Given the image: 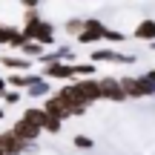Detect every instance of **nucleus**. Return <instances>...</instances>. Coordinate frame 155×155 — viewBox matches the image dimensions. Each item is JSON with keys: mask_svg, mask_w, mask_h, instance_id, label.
Listing matches in <instances>:
<instances>
[{"mask_svg": "<svg viewBox=\"0 0 155 155\" xmlns=\"http://www.w3.org/2000/svg\"><path fill=\"white\" fill-rule=\"evenodd\" d=\"M43 112H46L49 118H58V121L63 124V118H75V115H83V112H86V106L81 104V98H78L75 86L69 83V86H63L61 92L49 95V101H46Z\"/></svg>", "mask_w": 155, "mask_h": 155, "instance_id": "obj_1", "label": "nucleus"}, {"mask_svg": "<svg viewBox=\"0 0 155 155\" xmlns=\"http://www.w3.org/2000/svg\"><path fill=\"white\" fill-rule=\"evenodd\" d=\"M20 35H23V40H35V43H40V46L55 43V29L46 20H40L38 12H26V23H23Z\"/></svg>", "mask_w": 155, "mask_h": 155, "instance_id": "obj_2", "label": "nucleus"}, {"mask_svg": "<svg viewBox=\"0 0 155 155\" xmlns=\"http://www.w3.org/2000/svg\"><path fill=\"white\" fill-rule=\"evenodd\" d=\"M121 89H124L127 98H150V95H155V83L147 81V75L121 78Z\"/></svg>", "mask_w": 155, "mask_h": 155, "instance_id": "obj_3", "label": "nucleus"}, {"mask_svg": "<svg viewBox=\"0 0 155 155\" xmlns=\"http://www.w3.org/2000/svg\"><path fill=\"white\" fill-rule=\"evenodd\" d=\"M89 63H135V55H127V52H118V49H92L89 55Z\"/></svg>", "mask_w": 155, "mask_h": 155, "instance_id": "obj_4", "label": "nucleus"}, {"mask_svg": "<svg viewBox=\"0 0 155 155\" xmlns=\"http://www.w3.org/2000/svg\"><path fill=\"white\" fill-rule=\"evenodd\" d=\"M104 35L106 26L98 17H89V20H83V29L78 32V43H98V40H104Z\"/></svg>", "mask_w": 155, "mask_h": 155, "instance_id": "obj_5", "label": "nucleus"}, {"mask_svg": "<svg viewBox=\"0 0 155 155\" xmlns=\"http://www.w3.org/2000/svg\"><path fill=\"white\" fill-rule=\"evenodd\" d=\"M72 86H75V92H78V98H81V104H83V106H89V104H98V101H101V92H98V81H92V78L75 81Z\"/></svg>", "mask_w": 155, "mask_h": 155, "instance_id": "obj_6", "label": "nucleus"}, {"mask_svg": "<svg viewBox=\"0 0 155 155\" xmlns=\"http://www.w3.org/2000/svg\"><path fill=\"white\" fill-rule=\"evenodd\" d=\"M9 132L15 135L20 144H29V141H38L40 127H38V124H32V121H26V118H17V121H15V127H12Z\"/></svg>", "mask_w": 155, "mask_h": 155, "instance_id": "obj_7", "label": "nucleus"}, {"mask_svg": "<svg viewBox=\"0 0 155 155\" xmlns=\"http://www.w3.org/2000/svg\"><path fill=\"white\" fill-rule=\"evenodd\" d=\"M98 92H101V98H106V101H115V104L127 101V95H124V89H121V81H118V78H101V81H98Z\"/></svg>", "mask_w": 155, "mask_h": 155, "instance_id": "obj_8", "label": "nucleus"}, {"mask_svg": "<svg viewBox=\"0 0 155 155\" xmlns=\"http://www.w3.org/2000/svg\"><path fill=\"white\" fill-rule=\"evenodd\" d=\"M26 95L29 98H46V95H52V86H49V81L46 78H40V75H26Z\"/></svg>", "mask_w": 155, "mask_h": 155, "instance_id": "obj_9", "label": "nucleus"}, {"mask_svg": "<svg viewBox=\"0 0 155 155\" xmlns=\"http://www.w3.org/2000/svg\"><path fill=\"white\" fill-rule=\"evenodd\" d=\"M40 78H46V81H69V78H75L72 63H49V66H43Z\"/></svg>", "mask_w": 155, "mask_h": 155, "instance_id": "obj_10", "label": "nucleus"}, {"mask_svg": "<svg viewBox=\"0 0 155 155\" xmlns=\"http://www.w3.org/2000/svg\"><path fill=\"white\" fill-rule=\"evenodd\" d=\"M23 147L26 144H20L12 132H0V155H17L23 152Z\"/></svg>", "mask_w": 155, "mask_h": 155, "instance_id": "obj_11", "label": "nucleus"}, {"mask_svg": "<svg viewBox=\"0 0 155 155\" xmlns=\"http://www.w3.org/2000/svg\"><path fill=\"white\" fill-rule=\"evenodd\" d=\"M17 46L20 49L23 46V35H20V29H15V26H3L0 23V46Z\"/></svg>", "mask_w": 155, "mask_h": 155, "instance_id": "obj_12", "label": "nucleus"}, {"mask_svg": "<svg viewBox=\"0 0 155 155\" xmlns=\"http://www.w3.org/2000/svg\"><path fill=\"white\" fill-rule=\"evenodd\" d=\"M132 35H135L138 40H150V43H152V40H155V20H144V23H138Z\"/></svg>", "mask_w": 155, "mask_h": 155, "instance_id": "obj_13", "label": "nucleus"}, {"mask_svg": "<svg viewBox=\"0 0 155 155\" xmlns=\"http://www.w3.org/2000/svg\"><path fill=\"white\" fill-rule=\"evenodd\" d=\"M0 66L15 69V72H23V69H29V66H32V61H26V58H12V55H3V58H0Z\"/></svg>", "mask_w": 155, "mask_h": 155, "instance_id": "obj_14", "label": "nucleus"}, {"mask_svg": "<svg viewBox=\"0 0 155 155\" xmlns=\"http://www.w3.org/2000/svg\"><path fill=\"white\" fill-rule=\"evenodd\" d=\"M20 52H23V58H26V61H38L40 55H43V46L40 43H35V40H23V46H20Z\"/></svg>", "mask_w": 155, "mask_h": 155, "instance_id": "obj_15", "label": "nucleus"}, {"mask_svg": "<svg viewBox=\"0 0 155 155\" xmlns=\"http://www.w3.org/2000/svg\"><path fill=\"white\" fill-rule=\"evenodd\" d=\"M95 72H98V66H95V63H78V61H72V75L75 78H92Z\"/></svg>", "mask_w": 155, "mask_h": 155, "instance_id": "obj_16", "label": "nucleus"}, {"mask_svg": "<svg viewBox=\"0 0 155 155\" xmlns=\"http://www.w3.org/2000/svg\"><path fill=\"white\" fill-rule=\"evenodd\" d=\"M20 118H26V121H32V124H38V127H43V121H46V112L43 109H26ZM43 132V129H40Z\"/></svg>", "mask_w": 155, "mask_h": 155, "instance_id": "obj_17", "label": "nucleus"}, {"mask_svg": "<svg viewBox=\"0 0 155 155\" xmlns=\"http://www.w3.org/2000/svg\"><path fill=\"white\" fill-rule=\"evenodd\" d=\"M6 86L15 89V92H20V89L26 86V75H9V78H6Z\"/></svg>", "mask_w": 155, "mask_h": 155, "instance_id": "obj_18", "label": "nucleus"}, {"mask_svg": "<svg viewBox=\"0 0 155 155\" xmlns=\"http://www.w3.org/2000/svg\"><path fill=\"white\" fill-rule=\"evenodd\" d=\"M20 95H23V92H15V89H6V92L0 95V98H3V104H6V106H15V104H20Z\"/></svg>", "mask_w": 155, "mask_h": 155, "instance_id": "obj_19", "label": "nucleus"}, {"mask_svg": "<svg viewBox=\"0 0 155 155\" xmlns=\"http://www.w3.org/2000/svg\"><path fill=\"white\" fill-rule=\"evenodd\" d=\"M104 40H109V43H124V40H127V35H124V32H118V29H109V26H106Z\"/></svg>", "mask_w": 155, "mask_h": 155, "instance_id": "obj_20", "label": "nucleus"}, {"mask_svg": "<svg viewBox=\"0 0 155 155\" xmlns=\"http://www.w3.org/2000/svg\"><path fill=\"white\" fill-rule=\"evenodd\" d=\"M72 144L78 147V150H92V147H95V141L89 138V135H75V138H72Z\"/></svg>", "mask_w": 155, "mask_h": 155, "instance_id": "obj_21", "label": "nucleus"}, {"mask_svg": "<svg viewBox=\"0 0 155 155\" xmlns=\"http://www.w3.org/2000/svg\"><path fill=\"white\" fill-rule=\"evenodd\" d=\"M81 29H83V20H81V17H69V20H66V35H75V38H78Z\"/></svg>", "mask_w": 155, "mask_h": 155, "instance_id": "obj_22", "label": "nucleus"}, {"mask_svg": "<svg viewBox=\"0 0 155 155\" xmlns=\"http://www.w3.org/2000/svg\"><path fill=\"white\" fill-rule=\"evenodd\" d=\"M61 127H63V124L58 121V118H49V115H46V121H43V127H40V129H46V132H61Z\"/></svg>", "mask_w": 155, "mask_h": 155, "instance_id": "obj_23", "label": "nucleus"}, {"mask_svg": "<svg viewBox=\"0 0 155 155\" xmlns=\"http://www.w3.org/2000/svg\"><path fill=\"white\" fill-rule=\"evenodd\" d=\"M20 3H23V9H26V12H35L43 0H20Z\"/></svg>", "mask_w": 155, "mask_h": 155, "instance_id": "obj_24", "label": "nucleus"}, {"mask_svg": "<svg viewBox=\"0 0 155 155\" xmlns=\"http://www.w3.org/2000/svg\"><path fill=\"white\" fill-rule=\"evenodd\" d=\"M147 81H152V83H155V69H152V72H147Z\"/></svg>", "mask_w": 155, "mask_h": 155, "instance_id": "obj_25", "label": "nucleus"}, {"mask_svg": "<svg viewBox=\"0 0 155 155\" xmlns=\"http://www.w3.org/2000/svg\"><path fill=\"white\" fill-rule=\"evenodd\" d=\"M3 92H6V81L0 78V95H3Z\"/></svg>", "mask_w": 155, "mask_h": 155, "instance_id": "obj_26", "label": "nucleus"}, {"mask_svg": "<svg viewBox=\"0 0 155 155\" xmlns=\"http://www.w3.org/2000/svg\"><path fill=\"white\" fill-rule=\"evenodd\" d=\"M0 118H6V109H3V106H0Z\"/></svg>", "mask_w": 155, "mask_h": 155, "instance_id": "obj_27", "label": "nucleus"}, {"mask_svg": "<svg viewBox=\"0 0 155 155\" xmlns=\"http://www.w3.org/2000/svg\"><path fill=\"white\" fill-rule=\"evenodd\" d=\"M152 52H155V40H152Z\"/></svg>", "mask_w": 155, "mask_h": 155, "instance_id": "obj_28", "label": "nucleus"}]
</instances>
